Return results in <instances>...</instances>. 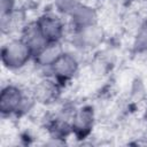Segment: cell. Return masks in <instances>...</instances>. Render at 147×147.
<instances>
[{
    "label": "cell",
    "instance_id": "9a60e30c",
    "mask_svg": "<svg viewBox=\"0 0 147 147\" xmlns=\"http://www.w3.org/2000/svg\"><path fill=\"white\" fill-rule=\"evenodd\" d=\"M131 53L133 56H144L147 54V17L142 20L131 42Z\"/></svg>",
    "mask_w": 147,
    "mask_h": 147
},
{
    "label": "cell",
    "instance_id": "e0dca14e",
    "mask_svg": "<svg viewBox=\"0 0 147 147\" xmlns=\"http://www.w3.org/2000/svg\"><path fill=\"white\" fill-rule=\"evenodd\" d=\"M17 9L16 0H0V17L7 16Z\"/></svg>",
    "mask_w": 147,
    "mask_h": 147
},
{
    "label": "cell",
    "instance_id": "8fae6325",
    "mask_svg": "<svg viewBox=\"0 0 147 147\" xmlns=\"http://www.w3.org/2000/svg\"><path fill=\"white\" fill-rule=\"evenodd\" d=\"M115 64V55L107 49H98L94 52V56L91 59L90 68L91 72L96 77H103L110 74Z\"/></svg>",
    "mask_w": 147,
    "mask_h": 147
},
{
    "label": "cell",
    "instance_id": "5bb4252c",
    "mask_svg": "<svg viewBox=\"0 0 147 147\" xmlns=\"http://www.w3.org/2000/svg\"><path fill=\"white\" fill-rule=\"evenodd\" d=\"M147 100V88L145 85V80L141 76H136L129 86L126 101L129 106H138L141 102H146Z\"/></svg>",
    "mask_w": 147,
    "mask_h": 147
},
{
    "label": "cell",
    "instance_id": "9c48e42d",
    "mask_svg": "<svg viewBox=\"0 0 147 147\" xmlns=\"http://www.w3.org/2000/svg\"><path fill=\"white\" fill-rule=\"evenodd\" d=\"M98 23H100L99 9L86 2L80 3L68 16L69 30H79V29L91 26Z\"/></svg>",
    "mask_w": 147,
    "mask_h": 147
},
{
    "label": "cell",
    "instance_id": "ac0fdd59",
    "mask_svg": "<svg viewBox=\"0 0 147 147\" xmlns=\"http://www.w3.org/2000/svg\"><path fill=\"white\" fill-rule=\"evenodd\" d=\"M124 1L127 6H133V5H140V3H142L147 0H124Z\"/></svg>",
    "mask_w": 147,
    "mask_h": 147
},
{
    "label": "cell",
    "instance_id": "8992f818",
    "mask_svg": "<svg viewBox=\"0 0 147 147\" xmlns=\"http://www.w3.org/2000/svg\"><path fill=\"white\" fill-rule=\"evenodd\" d=\"M40 33L47 42H63L67 34V23L56 11H44L34 20Z\"/></svg>",
    "mask_w": 147,
    "mask_h": 147
},
{
    "label": "cell",
    "instance_id": "7c38bea8",
    "mask_svg": "<svg viewBox=\"0 0 147 147\" xmlns=\"http://www.w3.org/2000/svg\"><path fill=\"white\" fill-rule=\"evenodd\" d=\"M20 37L30 47V49L32 51L33 55L37 52H39L47 44V41L45 40L42 34L40 33V31H39V29H38V26H37L34 21H30L23 26L22 31L20 32Z\"/></svg>",
    "mask_w": 147,
    "mask_h": 147
},
{
    "label": "cell",
    "instance_id": "ba28073f",
    "mask_svg": "<svg viewBox=\"0 0 147 147\" xmlns=\"http://www.w3.org/2000/svg\"><path fill=\"white\" fill-rule=\"evenodd\" d=\"M44 127L47 133L45 145H65L67 140L72 137L71 119L56 113L48 115L44 119Z\"/></svg>",
    "mask_w": 147,
    "mask_h": 147
},
{
    "label": "cell",
    "instance_id": "4fadbf2b",
    "mask_svg": "<svg viewBox=\"0 0 147 147\" xmlns=\"http://www.w3.org/2000/svg\"><path fill=\"white\" fill-rule=\"evenodd\" d=\"M28 23V21L25 20V15L24 11L22 9H16L14 13L0 17V30L1 33L5 36H10L15 32H21L23 26Z\"/></svg>",
    "mask_w": 147,
    "mask_h": 147
},
{
    "label": "cell",
    "instance_id": "3957f363",
    "mask_svg": "<svg viewBox=\"0 0 147 147\" xmlns=\"http://www.w3.org/2000/svg\"><path fill=\"white\" fill-rule=\"evenodd\" d=\"M106 38V29L98 23L79 30H70L69 42L77 52L94 53L105 44Z\"/></svg>",
    "mask_w": 147,
    "mask_h": 147
},
{
    "label": "cell",
    "instance_id": "7a4b0ae2",
    "mask_svg": "<svg viewBox=\"0 0 147 147\" xmlns=\"http://www.w3.org/2000/svg\"><path fill=\"white\" fill-rule=\"evenodd\" d=\"M1 63L8 71H20L33 60V53L21 37L7 40L0 51Z\"/></svg>",
    "mask_w": 147,
    "mask_h": 147
},
{
    "label": "cell",
    "instance_id": "ffe728a7",
    "mask_svg": "<svg viewBox=\"0 0 147 147\" xmlns=\"http://www.w3.org/2000/svg\"><path fill=\"white\" fill-rule=\"evenodd\" d=\"M146 110H147V100H146Z\"/></svg>",
    "mask_w": 147,
    "mask_h": 147
},
{
    "label": "cell",
    "instance_id": "d6986e66",
    "mask_svg": "<svg viewBox=\"0 0 147 147\" xmlns=\"http://www.w3.org/2000/svg\"><path fill=\"white\" fill-rule=\"evenodd\" d=\"M142 124H144V129L147 132V110H145L144 116H142Z\"/></svg>",
    "mask_w": 147,
    "mask_h": 147
},
{
    "label": "cell",
    "instance_id": "30bf717a",
    "mask_svg": "<svg viewBox=\"0 0 147 147\" xmlns=\"http://www.w3.org/2000/svg\"><path fill=\"white\" fill-rule=\"evenodd\" d=\"M65 51L63 42H47L39 52L33 55L32 63L37 69L42 70L44 72L56 61V59Z\"/></svg>",
    "mask_w": 147,
    "mask_h": 147
},
{
    "label": "cell",
    "instance_id": "6da1fadb",
    "mask_svg": "<svg viewBox=\"0 0 147 147\" xmlns=\"http://www.w3.org/2000/svg\"><path fill=\"white\" fill-rule=\"evenodd\" d=\"M37 105L31 93H28L21 85L8 83L0 91V114L1 117H20L33 109Z\"/></svg>",
    "mask_w": 147,
    "mask_h": 147
},
{
    "label": "cell",
    "instance_id": "5b68a950",
    "mask_svg": "<svg viewBox=\"0 0 147 147\" xmlns=\"http://www.w3.org/2000/svg\"><path fill=\"white\" fill-rule=\"evenodd\" d=\"M79 70L80 60L78 55L72 51L65 49L56 59V61L47 69L46 75L51 76L60 85L65 87L78 76Z\"/></svg>",
    "mask_w": 147,
    "mask_h": 147
},
{
    "label": "cell",
    "instance_id": "277c9868",
    "mask_svg": "<svg viewBox=\"0 0 147 147\" xmlns=\"http://www.w3.org/2000/svg\"><path fill=\"white\" fill-rule=\"evenodd\" d=\"M98 113L93 103L86 102L83 105H77L72 117H71V129L72 138L77 141H85L90 139L94 132Z\"/></svg>",
    "mask_w": 147,
    "mask_h": 147
},
{
    "label": "cell",
    "instance_id": "52a82bcc",
    "mask_svg": "<svg viewBox=\"0 0 147 147\" xmlns=\"http://www.w3.org/2000/svg\"><path fill=\"white\" fill-rule=\"evenodd\" d=\"M63 86L48 75L41 76L31 87L30 93L37 105L52 106L61 100Z\"/></svg>",
    "mask_w": 147,
    "mask_h": 147
},
{
    "label": "cell",
    "instance_id": "2e32d148",
    "mask_svg": "<svg viewBox=\"0 0 147 147\" xmlns=\"http://www.w3.org/2000/svg\"><path fill=\"white\" fill-rule=\"evenodd\" d=\"M83 2V0H53V7L54 11L61 16L68 17Z\"/></svg>",
    "mask_w": 147,
    "mask_h": 147
}]
</instances>
